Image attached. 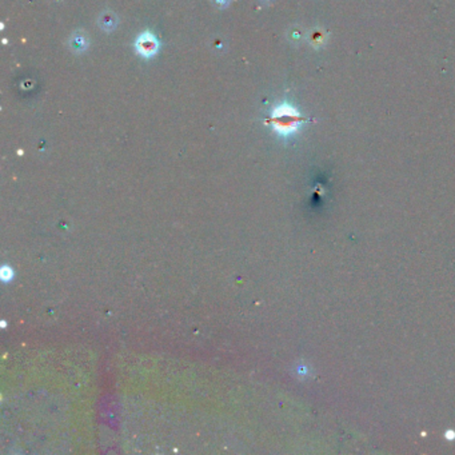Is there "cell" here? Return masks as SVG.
I'll return each instance as SVG.
<instances>
[{
	"mask_svg": "<svg viewBox=\"0 0 455 455\" xmlns=\"http://www.w3.org/2000/svg\"><path fill=\"white\" fill-rule=\"evenodd\" d=\"M136 46H138V51L144 56H151L153 54H155L158 50V43L155 40L151 34H143L139 36L138 42H136Z\"/></svg>",
	"mask_w": 455,
	"mask_h": 455,
	"instance_id": "7a4b0ae2",
	"label": "cell"
},
{
	"mask_svg": "<svg viewBox=\"0 0 455 455\" xmlns=\"http://www.w3.org/2000/svg\"><path fill=\"white\" fill-rule=\"evenodd\" d=\"M303 122V118L295 108L290 106H280L272 114V123L276 131L280 134H290L298 128L299 123Z\"/></svg>",
	"mask_w": 455,
	"mask_h": 455,
	"instance_id": "6da1fadb",
	"label": "cell"
},
{
	"mask_svg": "<svg viewBox=\"0 0 455 455\" xmlns=\"http://www.w3.org/2000/svg\"><path fill=\"white\" fill-rule=\"evenodd\" d=\"M229 2L230 0H214V3L216 4V6H219V7H224V6L229 4Z\"/></svg>",
	"mask_w": 455,
	"mask_h": 455,
	"instance_id": "5b68a950",
	"label": "cell"
},
{
	"mask_svg": "<svg viewBox=\"0 0 455 455\" xmlns=\"http://www.w3.org/2000/svg\"><path fill=\"white\" fill-rule=\"evenodd\" d=\"M99 26L104 31H112L118 26V18L112 12H103L99 16Z\"/></svg>",
	"mask_w": 455,
	"mask_h": 455,
	"instance_id": "3957f363",
	"label": "cell"
},
{
	"mask_svg": "<svg viewBox=\"0 0 455 455\" xmlns=\"http://www.w3.org/2000/svg\"><path fill=\"white\" fill-rule=\"evenodd\" d=\"M69 46L72 48L73 51H77V52H82V51H85L87 48V38H86L83 34H73L71 36V40H69Z\"/></svg>",
	"mask_w": 455,
	"mask_h": 455,
	"instance_id": "277c9868",
	"label": "cell"
}]
</instances>
